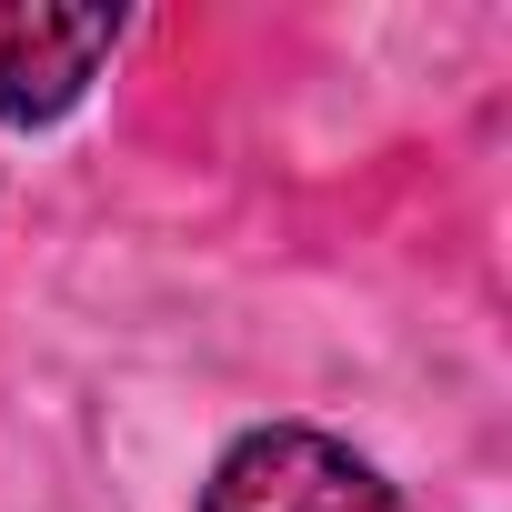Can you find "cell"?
I'll use <instances>...</instances> for the list:
<instances>
[{"instance_id":"cell-1","label":"cell","mask_w":512,"mask_h":512,"mask_svg":"<svg viewBox=\"0 0 512 512\" xmlns=\"http://www.w3.org/2000/svg\"><path fill=\"white\" fill-rule=\"evenodd\" d=\"M201 512H402V492L352 442H332L312 422H262L211 462Z\"/></svg>"},{"instance_id":"cell-2","label":"cell","mask_w":512,"mask_h":512,"mask_svg":"<svg viewBox=\"0 0 512 512\" xmlns=\"http://www.w3.org/2000/svg\"><path fill=\"white\" fill-rule=\"evenodd\" d=\"M111 41H121V11H111V0H91V11L11 0V11H0V111L31 121V131L61 121V111H81V91L101 81Z\"/></svg>"}]
</instances>
